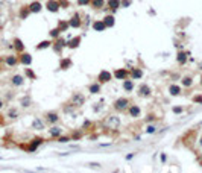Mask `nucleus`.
Instances as JSON below:
<instances>
[{
    "mask_svg": "<svg viewBox=\"0 0 202 173\" xmlns=\"http://www.w3.org/2000/svg\"><path fill=\"white\" fill-rule=\"evenodd\" d=\"M3 105H5V102L2 100V99H0V109H2V108H3Z\"/></svg>",
    "mask_w": 202,
    "mask_h": 173,
    "instance_id": "nucleus-57",
    "label": "nucleus"
},
{
    "mask_svg": "<svg viewBox=\"0 0 202 173\" xmlns=\"http://www.w3.org/2000/svg\"><path fill=\"white\" fill-rule=\"evenodd\" d=\"M199 69H201V70H202V62H201V64H199Z\"/></svg>",
    "mask_w": 202,
    "mask_h": 173,
    "instance_id": "nucleus-60",
    "label": "nucleus"
},
{
    "mask_svg": "<svg viewBox=\"0 0 202 173\" xmlns=\"http://www.w3.org/2000/svg\"><path fill=\"white\" fill-rule=\"evenodd\" d=\"M105 9H108L111 14H116V12L120 9V0H106Z\"/></svg>",
    "mask_w": 202,
    "mask_h": 173,
    "instance_id": "nucleus-15",
    "label": "nucleus"
},
{
    "mask_svg": "<svg viewBox=\"0 0 202 173\" xmlns=\"http://www.w3.org/2000/svg\"><path fill=\"white\" fill-rule=\"evenodd\" d=\"M67 155H70V152H62V154H59V156H67Z\"/></svg>",
    "mask_w": 202,
    "mask_h": 173,
    "instance_id": "nucleus-56",
    "label": "nucleus"
},
{
    "mask_svg": "<svg viewBox=\"0 0 202 173\" xmlns=\"http://www.w3.org/2000/svg\"><path fill=\"white\" fill-rule=\"evenodd\" d=\"M32 61H33L32 55H29V53H26V52H22V53L18 55V64L24 65V67L31 65V64H32Z\"/></svg>",
    "mask_w": 202,
    "mask_h": 173,
    "instance_id": "nucleus-12",
    "label": "nucleus"
},
{
    "mask_svg": "<svg viewBox=\"0 0 202 173\" xmlns=\"http://www.w3.org/2000/svg\"><path fill=\"white\" fill-rule=\"evenodd\" d=\"M157 129L158 128H157L155 125H151L149 123V125H147V128H146V134H157Z\"/></svg>",
    "mask_w": 202,
    "mask_h": 173,
    "instance_id": "nucleus-42",
    "label": "nucleus"
},
{
    "mask_svg": "<svg viewBox=\"0 0 202 173\" xmlns=\"http://www.w3.org/2000/svg\"><path fill=\"white\" fill-rule=\"evenodd\" d=\"M29 14H31L29 6H22V8H20V12H18V17H20V20H26L29 17Z\"/></svg>",
    "mask_w": 202,
    "mask_h": 173,
    "instance_id": "nucleus-35",
    "label": "nucleus"
},
{
    "mask_svg": "<svg viewBox=\"0 0 202 173\" xmlns=\"http://www.w3.org/2000/svg\"><path fill=\"white\" fill-rule=\"evenodd\" d=\"M160 159H161V164H164V163L167 161V155H166V154H161Z\"/></svg>",
    "mask_w": 202,
    "mask_h": 173,
    "instance_id": "nucleus-51",
    "label": "nucleus"
},
{
    "mask_svg": "<svg viewBox=\"0 0 202 173\" xmlns=\"http://www.w3.org/2000/svg\"><path fill=\"white\" fill-rule=\"evenodd\" d=\"M112 78H116L117 81H125L126 78H129V70L128 69H116L112 73Z\"/></svg>",
    "mask_w": 202,
    "mask_h": 173,
    "instance_id": "nucleus-13",
    "label": "nucleus"
},
{
    "mask_svg": "<svg viewBox=\"0 0 202 173\" xmlns=\"http://www.w3.org/2000/svg\"><path fill=\"white\" fill-rule=\"evenodd\" d=\"M90 6H91L94 11H100V9H103L105 6H106V2H105V0H91Z\"/></svg>",
    "mask_w": 202,
    "mask_h": 173,
    "instance_id": "nucleus-27",
    "label": "nucleus"
},
{
    "mask_svg": "<svg viewBox=\"0 0 202 173\" xmlns=\"http://www.w3.org/2000/svg\"><path fill=\"white\" fill-rule=\"evenodd\" d=\"M132 158H134V154H128V155L125 156V159H126V161H131Z\"/></svg>",
    "mask_w": 202,
    "mask_h": 173,
    "instance_id": "nucleus-53",
    "label": "nucleus"
},
{
    "mask_svg": "<svg viewBox=\"0 0 202 173\" xmlns=\"http://www.w3.org/2000/svg\"><path fill=\"white\" fill-rule=\"evenodd\" d=\"M71 137V141H78V140L82 138V132H79V131H75L73 134L70 135Z\"/></svg>",
    "mask_w": 202,
    "mask_h": 173,
    "instance_id": "nucleus-43",
    "label": "nucleus"
},
{
    "mask_svg": "<svg viewBox=\"0 0 202 173\" xmlns=\"http://www.w3.org/2000/svg\"><path fill=\"white\" fill-rule=\"evenodd\" d=\"M6 117H8L9 120H17V118L20 117V111H18V108H15V106L9 108L8 112H6Z\"/></svg>",
    "mask_w": 202,
    "mask_h": 173,
    "instance_id": "nucleus-29",
    "label": "nucleus"
},
{
    "mask_svg": "<svg viewBox=\"0 0 202 173\" xmlns=\"http://www.w3.org/2000/svg\"><path fill=\"white\" fill-rule=\"evenodd\" d=\"M193 103H198V105H202V94H196V96H193Z\"/></svg>",
    "mask_w": 202,
    "mask_h": 173,
    "instance_id": "nucleus-45",
    "label": "nucleus"
},
{
    "mask_svg": "<svg viewBox=\"0 0 202 173\" xmlns=\"http://www.w3.org/2000/svg\"><path fill=\"white\" fill-rule=\"evenodd\" d=\"M61 134H64V131H62L61 126H58V123H56V125H50V128H49V135H50L52 140H56Z\"/></svg>",
    "mask_w": 202,
    "mask_h": 173,
    "instance_id": "nucleus-14",
    "label": "nucleus"
},
{
    "mask_svg": "<svg viewBox=\"0 0 202 173\" xmlns=\"http://www.w3.org/2000/svg\"><path fill=\"white\" fill-rule=\"evenodd\" d=\"M129 105H131L129 97H117L116 100L112 102V109L117 112H125Z\"/></svg>",
    "mask_w": 202,
    "mask_h": 173,
    "instance_id": "nucleus-1",
    "label": "nucleus"
},
{
    "mask_svg": "<svg viewBox=\"0 0 202 173\" xmlns=\"http://www.w3.org/2000/svg\"><path fill=\"white\" fill-rule=\"evenodd\" d=\"M44 6H46L47 11H49V12H53V14L61 9V3H59V0H47Z\"/></svg>",
    "mask_w": 202,
    "mask_h": 173,
    "instance_id": "nucleus-11",
    "label": "nucleus"
},
{
    "mask_svg": "<svg viewBox=\"0 0 202 173\" xmlns=\"http://www.w3.org/2000/svg\"><path fill=\"white\" fill-rule=\"evenodd\" d=\"M75 106H73L71 103H65L64 106H62V111L65 112V114H73V112H75Z\"/></svg>",
    "mask_w": 202,
    "mask_h": 173,
    "instance_id": "nucleus-39",
    "label": "nucleus"
},
{
    "mask_svg": "<svg viewBox=\"0 0 202 173\" xmlns=\"http://www.w3.org/2000/svg\"><path fill=\"white\" fill-rule=\"evenodd\" d=\"M169 94L172 97L181 96V94H183V88H181V85H178V84H170L169 85Z\"/></svg>",
    "mask_w": 202,
    "mask_h": 173,
    "instance_id": "nucleus-19",
    "label": "nucleus"
},
{
    "mask_svg": "<svg viewBox=\"0 0 202 173\" xmlns=\"http://www.w3.org/2000/svg\"><path fill=\"white\" fill-rule=\"evenodd\" d=\"M59 120H61V117H59V112L58 111H47L44 114V122L46 125H56Z\"/></svg>",
    "mask_w": 202,
    "mask_h": 173,
    "instance_id": "nucleus-5",
    "label": "nucleus"
},
{
    "mask_svg": "<svg viewBox=\"0 0 202 173\" xmlns=\"http://www.w3.org/2000/svg\"><path fill=\"white\" fill-rule=\"evenodd\" d=\"M103 126L106 129H111V131H117L119 129V126H120V117L119 116H108L106 117V120L103 122Z\"/></svg>",
    "mask_w": 202,
    "mask_h": 173,
    "instance_id": "nucleus-3",
    "label": "nucleus"
},
{
    "mask_svg": "<svg viewBox=\"0 0 202 173\" xmlns=\"http://www.w3.org/2000/svg\"><path fill=\"white\" fill-rule=\"evenodd\" d=\"M157 120V117H155V114H149L146 118H144V122L146 123H152V122H155Z\"/></svg>",
    "mask_w": 202,
    "mask_h": 173,
    "instance_id": "nucleus-47",
    "label": "nucleus"
},
{
    "mask_svg": "<svg viewBox=\"0 0 202 173\" xmlns=\"http://www.w3.org/2000/svg\"><path fill=\"white\" fill-rule=\"evenodd\" d=\"M56 141H58V143H61V144H65V143H70V141H71V137H70V135H64V134H61V135L56 138Z\"/></svg>",
    "mask_w": 202,
    "mask_h": 173,
    "instance_id": "nucleus-38",
    "label": "nucleus"
},
{
    "mask_svg": "<svg viewBox=\"0 0 202 173\" xmlns=\"http://www.w3.org/2000/svg\"><path fill=\"white\" fill-rule=\"evenodd\" d=\"M111 144H112V143H105V144L102 143V144H100V147H108V146H111Z\"/></svg>",
    "mask_w": 202,
    "mask_h": 173,
    "instance_id": "nucleus-55",
    "label": "nucleus"
},
{
    "mask_svg": "<svg viewBox=\"0 0 202 173\" xmlns=\"http://www.w3.org/2000/svg\"><path fill=\"white\" fill-rule=\"evenodd\" d=\"M172 111H173V114H183V112H184V108H183V106H173Z\"/></svg>",
    "mask_w": 202,
    "mask_h": 173,
    "instance_id": "nucleus-46",
    "label": "nucleus"
},
{
    "mask_svg": "<svg viewBox=\"0 0 202 173\" xmlns=\"http://www.w3.org/2000/svg\"><path fill=\"white\" fill-rule=\"evenodd\" d=\"M59 3H61V8H65V6H70V3L67 2V0H59Z\"/></svg>",
    "mask_w": 202,
    "mask_h": 173,
    "instance_id": "nucleus-50",
    "label": "nucleus"
},
{
    "mask_svg": "<svg viewBox=\"0 0 202 173\" xmlns=\"http://www.w3.org/2000/svg\"><path fill=\"white\" fill-rule=\"evenodd\" d=\"M31 105H32V97L29 94L20 97V106H22V108H29Z\"/></svg>",
    "mask_w": 202,
    "mask_h": 173,
    "instance_id": "nucleus-31",
    "label": "nucleus"
},
{
    "mask_svg": "<svg viewBox=\"0 0 202 173\" xmlns=\"http://www.w3.org/2000/svg\"><path fill=\"white\" fill-rule=\"evenodd\" d=\"M91 28H93L94 32H105L106 26H105V23H103V20H96V21H93Z\"/></svg>",
    "mask_w": 202,
    "mask_h": 173,
    "instance_id": "nucleus-25",
    "label": "nucleus"
},
{
    "mask_svg": "<svg viewBox=\"0 0 202 173\" xmlns=\"http://www.w3.org/2000/svg\"><path fill=\"white\" fill-rule=\"evenodd\" d=\"M12 44H14V49H15V52H17V53L24 52V44H23V41H22L20 38H15L14 41H12Z\"/></svg>",
    "mask_w": 202,
    "mask_h": 173,
    "instance_id": "nucleus-33",
    "label": "nucleus"
},
{
    "mask_svg": "<svg viewBox=\"0 0 202 173\" xmlns=\"http://www.w3.org/2000/svg\"><path fill=\"white\" fill-rule=\"evenodd\" d=\"M103 102H105V99H100L99 102L94 103V105H93V111H94V112H100V109L103 108V105H102Z\"/></svg>",
    "mask_w": 202,
    "mask_h": 173,
    "instance_id": "nucleus-40",
    "label": "nucleus"
},
{
    "mask_svg": "<svg viewBox=\"0 0 202 173\" xmlns=\"http://www.w3.org/2000/svg\"><path fill=\"white\" fill-rule=\"evenodd\" d=\"M199 146H201V147H202V137L199 138Z\"/></svg>",
    "mask_w": 202,
    "mask_h": 173,
    "instance_id": "nucleus-58",
    "label": "nucleus"
},
{
    "mask_svg": "<svg viewBox=\"0 0 202 173\" xmlns=\"http://www.w3.org/2000/svg\"><path fill=\"white\" fill-rule=\"evenodd\" d=\"M24 76L28 78V79H32V81H35L37 79V75H35V71H33L32 69H29V65L24 69Z\"/></svg>",
    "mask_w": 202,
    "mask_h": 173,
    "instance_id": "nucleus-37",
    "label": "nucleus"
},
{
    "mask_svg": "<svg viewBox=\"0 0 202 173\" xmlns=\"http://www.w3.org/2000/svg\"><path fill=\"white\" fill-rule=\"evenodd\" d=\"M49 35H50L52 39H55V38H58V37H61V30H59L58 28H53V29H50Z\"/></svg>",
    "mask_w": 202,
    "mask_h": 173,
    "instance_id": "nucleus-41",
    "label": "nucleus"
},
{
    "mask_svg": "<svg viewBox=\"0 0 202 173\" xmlns=\"http://www.w3.org/2000/svg\"><path fill=\"white\" fill-rule=\"evenodd\" d=\"M41 9H43V3L40 2V0H33V2L29 3L31 14H38V12H41Z\"/></svg>",
    "mask_w": 202,
    "mask_h": 173,
    "instance_id": "nucleus-20",
    "label": "nucleus"
},
{
    "mask_svg": "<svg viewBox=\"0 0 202 173\" xmlns=\"http://www.w3.org/2000/svg\"><path fill=\"white\" fill-rule=\"evenodd\" d=\"M181 85L185 86V88H190V86L193 85V76H192V75L184 76L183 79H181Z\"/></svg>",
    "mask_w": 202,
    "mask_h": 173,
    "instance_id": "nucleus-34",
    "label": "nucleus"
},
{
    "mask_svg": "<svg viewBox=\"0 0 202 173\" xmlns=\"http://www.w3.org/2000/svg\"><path fill=\"white\" fill-rule=\"evenodd\" d=\"M31 128H32L33 131H44V129H46V122L43 120V118H40V117H35V118L32 120Z\"/></svg>",
    "mask_w": 202,
    "mask_h": 173,
    "instance_id": "nucleus-17",
    "label": "nucleus"
},
{
    "mask_svg": "<svg viewBox=\"0 0 202 173\" xmlns=\"http://www.w3.org/2000/svg\"><path fill=\"white\" fill-rule=\"evenodd\" d=\"M65 47H67V39H65L64 37H58V38L53 39V43H52V49L55 50L58 55H61L62 50H64Z\"/></svg>",
    "mask_w": 202,
    "mask_h": 173,
    "instance_id": "nucleus-4",
    "label": "nucleus"
},
{
    "mask_svg": "<svg viewBox=\"0 0 202 173\" xmlns=\"http://www.w3.org/2000/svg\"><path fill=\"white\" fill-rule=\"evenodd\" d=\"M123 90L126 91V93H132L134 91V88H135V82H134V79H131V78H126L125 81H123Z\"/></svg>",
    "mask_w": 202,
    "mask_h": 173,
    "instance_id": "nucleus-21",
    "label": "nucleus"
},
{
    "mask_svg": "<svg viewBox=\"0 0 202 173\" xmlns=\"http://www.w3.org/2000/svg\"><path fill=\"white\" fill-rule=\"evenodd\" d=\"M132 5V0H120V8H129Z\"/></svg>",
    "mask_w": 202,
    "mask_h": 173,
    "instance_id": "nucleus-44",
    "label": "nucleus"
},
{
    "mask_svg": "<svg viewBox=\"0 0 202 173\" xmlns=\"http://www.w3.org/2000/svg\"><path fill=\"white\" fill-rule=\"evenodd\" d=\"M71 65H73L71 58L65 56V58H61V59H59V70H69Z\"/></svg>",
    "mask_w": 202,
    "mask_h": 173,
    "instance_id": "nucleus-22",
    "label": "nucleus"
},
{
    "mask_svg": "<svg viewBox=\"0 0 202 173\" xmlns=\"http://www.w3.org/2000/svg\"><path fill=\"white\" fill-rule=\"evenodd\" d=\"M69 24L71 29H79L82 28V17H81L79 12H75L70 18H69Z\"/></svg>",
    "mask_w": 202,
    "mask_h": 173,
    "instance_id": "nucleus-7",
    "label": "nucleus"
},
{
    "mask_svg": "<svg viewBox=\"0 0 202 173\" xmlns=\"http://www.w3.org/2000/svg\"><path fill=\"white\" fill-rule=\"evenodd\" d=\"M52 43L53 41H50V39H44V41H41V43H38L37 44V50H43V49H49V47H52Z\"/></svg>",
    "mask_w": 202,
    "mask_h": 173,
    "instance_id": "nucleus-36",
    "label": "nucleus"
},
{
    "mask_svg": "<svg viewBox=\"0 0 202 173\" xmlns=\"http://www.w3.org/2000/svg\"><path fill=\"white\" fill-rule=\"evenodd\" d=\"M100 91H102V84H99L97 81L88 85V93H90V94L94 96V94H99Z\"/></svg>",
    "mask_w": 202,
    "mask_h": 173,
    "instance_id": "nucleus-24",
    "label": "nucleus"
},
{
    "mask_svg": "<svg viewBox=\"0 0 202 173\" xmlns=\"http://www.w3.org/2000/svg\"><path fill=\"white\" fill-rule=\"evenodd\" d=\"M44 141H46L44 138H41V137H35L33 140H31V143H29L28 147H26V150H28L29 154H32V152H37V149H38Z\"/></svg>",
    "mask_w": 202,
    "mask_h": 173,
    "instance_id": "nucleus-9",
    "label": "nucleus"
},
{
    "mask_svg": "<svg viewBox=\"0 0 202 173\" xmlns=\"http://www.w3.org/2000/svg\"><path fill=\"white\" fill-rule=\"evenodd\" d=\"M187 61H188L187 53H185L184 50H179V52L176 53V62H178L179 65H185V64H187Z\"/></svg>",
    "mask_w": 202,
    "mask_h": 173,
    "instance_id": "nucleus-28",
    "label": "nucleus"
},
{
    "mask_svg": "<svg viewBox=\"0 0 202 173\" xmlns=\"http://www.w3.org/2000/svg\"><path fill=\"white\" fill-rule=\"evenodd\" d=\"M11 84L14 86H22L24 85V76L23 75H14L11 78Z\"/></svg>",
    "mask_w": 202,
    "mask_h": 173,
    "instance_id": "nucleus-30",
    "label": "nucleus"
},
{
    "mask_svg": "<svg viewBox=\"0 0 202 173\" xmlns=\"http://www.w3.org/2000/svg\"><path fill=\"white\" fill-rule=\"evenodd\" d=\"M199 84H201V86H202V75H201V79H199Z\"/></svg>",
    "mask_w": 202,
    "mask_h": 173,
    "instance_id": "nucleus-59",
    "label": "nucleus"
},
{
    "mask_svg": "<svg viewBox=\"0 0 202 173\" xmlns=\"http://www.w3.org/2000/svg\"><path fill=\"white\" fill-rule=\"evenodd\" d=\"M56 28L61 30V34H64V32H67L69 30V28H70V24H69V20H59L58 21V24H56Z\"/></svg>",
    "mask_w": 202,
    "mask_h": 173,
    "instance_id": "nucleus-32",
    "label": "nucleus"
},
{
    "mask_svg": "<svg viewBox=\"0 0 202 173\" xmlns=\"http://www.w3.org/2000/svg\"><path fill=\"white\" fill-rule=\"evenodd\" d=\"M199 125H201V126H202V122H199Z\"/></svg>",
    "mask_w": 202,
    "mask_h": 173,
    "instance_id": "nucleus-61",
    "label": "nucleus"
},
{
    "mask_svg": "<svg viewBox=\"0 0 202 173\" xmlns=\"http://www.w3.org/2000/svg\"><path fill=\"white\" fill-rule=\"evenodd\" d=\"M5 64L8 65V67H15L18 64V56L17 55H8L5 56Z\"/></svg>",
    "mask_w": 202,
    "mask_h": 173,
    "instance_id": "nucleus-26",
    "label": "nucleus"
},
{
    "mask_svg": "<svg viewBox=\"0 0 202 173\" xmlns=\"http://www.w3.org/2000/svg\"><path fill=\"white\" fill-rule=\"evenodd\" d=\"M143 76H144V71L141 70L140 67H132V69H129V78L134 79V81H140Z\"/></svg>",
    "mask_w": 202,
    "mask_h": 173,
    "instance_id": "nucleus-16",
    "label": "nucleus"
},
{
    "mask_svg": "<svg viewBox=\"0 0 202 173\" xmlns=\"http://www.w3.org/2000/svg\"><path fill=\"white\" fill-rule=\"evenodd\" d=\"M81 43H82V37H71V38H69L67 39V47L69 49H78L79 46H81Z\"/></svg>",
    "mask_w": 202,
    "mask_h": 173,
    "instance_id": "nucleus-18",
    "label": "nucleus"
},
{
    "mask_svg": "<svg viewBox=\"0 0 202 173\" xmlns=\"http://www.w3.org/2000/svg\"><path fill=\"white\" fill-rule=\"evenodd\" d=\"M126 112H128V117H131V118H138V117L141 116V108H140L138 105H135V103H131L129 106H128Z\"/></svg>",
    "mask_w": 202,
    "mask_h": 173,
    "instance_id": "nucleus-10",
    "label": "nucleus"
},
{
    "mask_svg": "<svg viewBox=\"0 0 202 173\" xmlns=\"http://www.w3.org/2000/svg\"><path fill=\"white\" fill-rule=\"evenodd\" d=\"M96 81L99 82V84H108V82H111L112 81V73L111 71H108V70H102V71H99V75H97V79Z\"/></svg>",
    "mask_w": 202,
    "mask_h": 173,
    "instance_id": "nucleus-8",
    "label": "nucleus"
},
{
    "mask_svg": "<svg viewBox=\"0 0 202 173\" xmlns=\"http://www.w3.org/2000/svg\"><path fill=\"white\" fill-rule=\"evenodd\" d=\"M175 47H176V50H183V49H184V46L178 43V44H175Z\"/></svg>",
    "mask_w": 202,
    "mask_h": 173,
    "instance_id": "nucleus-54",
    "label": "nucleus"
},
{
    "mask_svg": "<svg viewBox=\"0 0 202 173\" xmlns=\"http://www.w3.org/2000/svg\"><path fill=\"white\" fill-rule=\"evenodd\" d=\"M102 20H103V23L106 26V29H108V28H114V24H116V17H114V14H111V12H110V14H106Z\"/></svg>",
    "mask_w": 202,
    "mask_h": 173,
    "instance_id": "nucleus-23",
    "label": "nucleus"
},
{
    "mask_svg": "<svg viewBox=\"0 0 202 173\" xmlns=\"http://www.w3.org/2000/svg\"><path fill=\"white\" fill-rule=\"evenodd\" d=\"M85 102H87V97L82 94V93H79V91L73 93L71 97H70V100H69V103H71L76 109L78 108H82V106L85 105Z\"/></svg>",
    "mask_w": 202,
    "mask_h": 173,
    "instance_id": "nucleus-2",
    "label": "nucleus"
},
{
    "mask_svg": "<svg viewBox=\"0 0 202 173\" xmlns=\"http://www.w3.org/2000/svg\"><path fill=\"white\" fill-rule=\"evenodd\" d=\"M90 2L91 0H76V3L79 6H90Z\"/></svg>",
    "mask_w": 202,
    "mask_h": 173,
    "instance_id": "nucleus-48",
    "label": "nucleus"
},
{
    "mask_svg": "<svg viewBox=\"0 0 202 173\" xmlns=\"http://www.w3.org/2000/svg\"><path fill=\"white\" fill-rule=\"evenodd\" d=\"M88 165H90L91 169H99V167H100V164H99V163H90Z\"/></svg>",
    "mask_w": 202,
    "mask_h": 173,
    "instance_id": "nucleus-52",
    "label": "nucleus"
},
{
    "mask_svg": "<svg viewBox=\"0 0 202 173\" xmlns=\"http://www.w3.org/2000/svg\"><path fill=\"white\" fill-rule=\"evenodd\" d=\"M137 94H138V97H141V99L151 97V96H152V88H151V85H147V84H140L138 88H137Z\"/></svg>",
    "mask_w": 202,
    "mask_h": 173,
    "instance_id": "nucleus-6",
    "label": "nucleus"
},
{
    "mask_svg": "<svg viewBox=\"0 0 202 173\" xmlns=\"http://www.w3.org/2000/svg\"><path fill=\"white\" fill-rule=\"evenodd\" d=\"M88 126H93V122H91V120H85L84 125H82V129H87Z\"/></svg>",
    "mask_w": 202,
    "mask_h": 173,
    "instance_id": "nucleus-49",
    "label": "nucleus"
}]
</instances>
